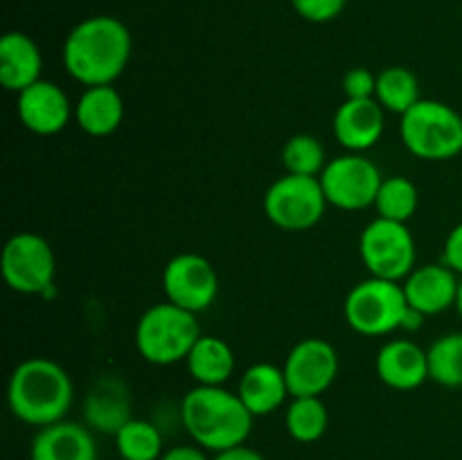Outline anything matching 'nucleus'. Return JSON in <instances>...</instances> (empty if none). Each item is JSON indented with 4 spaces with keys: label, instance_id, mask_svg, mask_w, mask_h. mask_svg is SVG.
Returning <instances> with one entry per match:
<instances>
[{
    "label": "nucleus",
    "instance_id": "3",
    "mask_svg": "<svg viewBox=\"0 0 462 460\" xmlns=\"http://www.w3.org/2000/svg\"><path fill=\"white\" fill-rule=\"evenodd\" d=\"M75 401L70 374L57 361L30 356L14 368L7 386V404L16 419L43 428L66 419Z\"/></svg>",
    "mask_w": 462,
    "mask_h": 460
},
{
    "label": "nucleus",
    "instance_id": "6",
    "mask_svg": "<svg viewBox=\"0 0 462 460\" xmlns=\"http://www.w3.org/2000/svg\"><path fill=\"white\" fill-rule=\"evenodd\" d=\"M406 302L404 287L383 278H365L347 291L343 314L347 325L361 336H386L404 323Z\"/></svg>",
    "mask_w": 462,
    "mask_h": 460
},
{
    "label": "nucleus",
    "instance_id": "26",
    "mask_svg": "<svg viewBox=\"0 0 462 460\" xmlns=\"http://www.w3.org/2000/svg\"><path fill=\"white\" fill-rule=\"evenodd\" d=\"M429 379L445 388H462V332L442 334L427 350Z\"/></svg>",
    "mask_w": 462,
    "mask_h": 460
},
{
    "label": "nucleus",
    "instance_id": "18",
    "mask_svg": "<svg viewBox=\"0 0 462 460\" xmlns=\"http://www.w3.org/2000/svg\"><path fill=\"white\" fill-rule=\"evenodd\" d=\"M43 54L25 32H7L0 39V84L9 93H23L41 79Z\"/></svg>",
    "mask_w": 462,
    "mask_h": 460
},
{
    "label": "nucleus",
    "instance_id": "33",
    "mask_svg": "<svg viewBox=\"0 0 462 460\" xmlns=\"http://www.w3.org/2000/svg\"><path fill=\"white\" fill-rule=\"evenodd\" d=\"M212 460H266V458L260 454V451L253 449V446L239 445V446H233V449L219 451V454L212 455Z\"/></svg>",
    "mask_w": 462,
    "mask_h": 460
},
{
    "label": "nucleus",
    "instance_id": "5",
    "mask_svg": "<svg viewBox=\"0 0 462 460\" xmlns=\"http://www.w3.org/2000/svg\"><path fill=\"white\" fill-rule=\"evenodd\" d=\"M400 133L420 161L442 162L462 153V115L440 99H420L402 115Z\"/></svg>",
    "mask_w": 462,
    "mask_h": 460
},
{
    "label": "nucleus",
    "instance_id": "28",
    "mask_svg": "<svg viewBox=\"0 0 462 460\" xmlns=\"http://www.w3.org/2000/svg\"><path fill=\"white\" fill-rule=\"evenodd\" d=\"M282 165L293 176H320L328 165V153L316 135L298 133L282 147Z\"/></svg>",
    "mask_w": 462,
    "mask_h": 460
},
{
    "label": "nucleus",
    "instance_id": "34",
    "mask_svg": "<svg viewBox=\"0 0 462 460\" xmlns=\"http://www.w3.org/2000/svg\"><path fill=\"white\" fill-rule=\"evenodd\" d=\"M424 323V314H420V311H415L413 307H409L406 309V316H404V323H402V329H409V332H413V329H420Z\"/></svg>",
    "mask_w": 462,
    "mask_h": 460
},
{
    "label": "nucleus",
    "instance_id": "35",
    "mask_svg": "<svg viewBox=\"0 0 462 460\" xmlns=\"http://www.w3.org/2000/svg\"><path fill=\"white\" fill-rule=\"evenodd\" d=\"M456 309H458V314L462 318V278H460V289H458V300H456Z\"/></svg>",
    "mask_w": 462,
    "mask_h": 460
},
{
    "label": "nucleus",
    "instance_id": "29",
    "mask_svg": "<svg viewBox=\"0 0 462 460\" xmlns=\"http://www.w3.org/2000/svg\"><path fill=\"white\" fill-rule=\"evenodd\" d=\"M293 9L300 18L310 23L334 21L346 9L347 0H291Z\"/></svg>",
    "mask_w": 462,
    "mask_h": 460
},
{
    "label": "nucleus",
    "instance_id": "24",
    "mask_svg": "<svg viewBox=\"0 0 462 460\" xmlns=\"http://www.w3.org/2000/svg\"><path fill=\"white\" fill-rule=\"evenodd\" d=\"M374 99L382 104L383 111L404 115L406 111L420 102V81L415 72L404 66H388L377 75Z\"/></svg>",
    "mask_w": 462,
    "mask_h": 460
},
{
    "label": "nucleus",
    "instance_id": "10",
    "mask_svg": "<svg viewBox=\"0 0 462 460\" xmlns=\"http://www.w3.org/2000/svg\"><path fill=\"white\" fill-rule=\"evenodd\" d=\"M329 206L346 212L374 206L383 176L379 167L364 153H350L328 161L319 176Z\"/></svg>",
    "mask_w": 462,
    "mask_h": 460
},
{
    "label": "nucleus",
    "instance_id": "25",
    "mask_svg": "<svg viewBox=\"0 0 462 460\" xmlns=\"http://www.w3.org/2000/svg\"><path fill=\"white\" fill-rule=\"evenodd\" d=\"M113 437L120 460H161L165 454L161 427L149 419L131 418Z\"/></svg>",
    "mask_w": 462,
    "mask_h": 460
},
{
    "label": "nucleus",
    "instance_id": "32",
    "mask_svg": "<svg viewBox=\"0 0 462 460\" xmlns=\"http://www.w3.org/2000/svg\"><path fill=\"white\" fill-rule=\"evenodd\" d=\"M161 460H212L206 454V449H201L199 445H179L165 449V454L161 455Z\"/></svg>",
    "mask_w": 462,
    "mask_h": 460
},
{
    "label": "nucleus",
    "instance_id": "7",
    "mask_svg": "<svg viewBox=\"0 0 462 460\" xmlns=\"http://www.w3.org/2000/svg\"><path fill=\"white\" fill-rule=\"evenodd\" d=\"M328 206L319 176L284 174L264 194L266 219L289 233H305L319 225Z\"/></svg>",
    "mask_w": 462,
    "mask_h": 460
},
{
    "label": "nucleus",
    "instance_id": "1",
    "mask_svg": "<svg viewBox=\"0 0 462 460\" xmlns=\"http://www.w3.org/2000/svg\"><path fill=\"white\" fill-rule=\"evenodd\" d=\"M134 50L120 18L97 14L77 23L63 43V68L81 86H108L126 70Z\"/></svg>",
    "mask_w": 462,
    "mask_h": 460
},
{
    "label": "nucleus",
    "instance_id": "2",
    "mask_svg": "<svg viewBox=\"0 0 462 460\" xmlns=\"http://www.w3.org/2000/svg\"><path fill=\"white\" fill-rule=\"evenodd\" d=\"M251 410L237 392L224 386H194L180 401V424L201 449L219 454L246 445L253 431Z\"/></svg>",
    "mask_w": 462,
    "mask_h": 460
},
{
    "label": "nucleus",
    "instance_id": "13",
    "mask_svg": "<svg viewBox=\"0 0 462 460\" xmlns=\"http://www.w3.org/2000/svg\"><path fill=\"white\" fill-rule=\"evenodd\" d=\"M16 111L23 126L36 135L61 133L75 115L66 90L48 79H39L18 93Z\"/></svg>",
    "mask_w": 462,
    "mask_h": 460
},
{
    "label": "nucleus",
    "instance_id": "11",
    "mask_svg": "<svg viewBox=\"0 0 462 460\" xmlns=\"http://www.w3.org/2000/svg\"><path fill=\"white\" fill-rule=\"evenodd\" d=\"M162 291L171 305L201 314L219 296V275L210 260L199 253H180L162 271Z\"/></svg>",
    "mask_w": 462,
    "mask_h": 460
},
{
    "label": "nucleus",
    "instance_id": "12",
    "mask_svg": "<svg viewBox=\"0 0 462 460\" xmlns=\"http://www.w3.org/2000/svg\"><path fill=\"white\" fill-rule=\"evenodd\" d=\"M291 397H323L338 374V354L325 338H302L282 365Z\"/></svg>",
    "mask_w": 462,
    "mask_h": 460
},
{
    "label": "nucleus",
    "instance_id": "20",
    "mask_svg": "<svg viewBox=\"0 0 462 460\" xmlns=\"http://www.w3.org/2000/svg\"><path fill=\"white\" fill-rule=\"evenodd\" d=\"M237 395L244 401V406L251 410L253 418H264V415L275 413L280 406H284L291 392H289L284 370L262 361V363H253L242 374Z\"/></svg>",
    "mask_w": 462,
    "mask_h": 460
},
{
    "label": "nucleus",
    "instance_id": "22",
    "mask_svg": "<svg viewBox=\"0 0 462 460\" xmlns=\"http://www.w3.org/2000/svg\"><path fill=\"white\" fill-rule=\"evenodd\" d=\"M185 363L197 386H224L235 374L237 361L228 341L212 334H201V338L189 350Z\"/></svg>",
    "mask_w": 462,
    "mask_h": 460
},
{
    "label": "nucleus",
    "instance_id": "15",
    "mask_svg": "<svg viewBox=\"0 0 462 460\" xmlns=\"http://www.w3.org/2000/svg\"><path fill=\"white\" fill-rule=\"evenodd\" d=\"M404 293L409 307L424 316H436L456 307L460 289V275L454 269L440 264L415 266L404 280Z\"/></svg>",
    "mask_w": 462,
    "mask_h": 460
},
{
    "label": "nucleus",
    "instance_id": "14",
    "mask_svg": "<svg viewBox=\"0 0 462 460\" xmlns=\"http://www.w3.org/2000/svg\"><path fill=\"white\" fill-rule=\"evenodd\" d=\"M377 99H346L337 108L332 131L337 143L350 153H364L382 140L386 115Z\"/></svg>",
    "mask_w": 462,
    "mask_h": 460
},
{
    "label": "nucleus",
    "instance_id": "30",
    "mask_svg": "<svg viewBox=\"0 0 462 460\" xmlns=\"http://www.w3.org/2000/svg\"><path fill=\"white\" fill-rule=\"evenodd\" d=\"M377 90V75L368 68H352L343 77V93L346 99H373Z\"/></svg>",
    "mask_w": 462,
    "mask_h": 460
},
{
    "label": "nucleus",
    "instance_id": "23",
    "mask_svg": "<svg viewBox=\"0 0 462 460\" xmlns=\"http://www.w3.org/2000/svg\"><path fill=\"white\" fill-rule=\"evenodd\" d=\"M287 433L300 445H314L329 427L328 406L320 397H291L284 413Z\"/></svg>",
    "mask_w": 462,
    "mask_h": 460
},
{
    "label": "nucleus",
    "instance_id": "17",
    "mask_svg": "<svg viewBox=\"0 0 462 460\" xmlns=\"http://www.w3.org/2000/svg\"><path fill=\"white\" fill-rule=\"evenodd\" d=\"M30 460H97L93 431L70 419L39 428L32 440Z\"/></svg>",
    "mask_w": 462,
    "mask_h": 460
},
{
    "label": "nucleus",
    "instance_id": "19",
    "mask_svg": "<svg viewBox=\"0 0 462 460\" xmlns=\"http://www.w3.org/2000/svg\"><path fill=\"white\" fill-rule=\"evenodd\" d=\"M125 120V99L113 84L88 86L75 104V122L84 133L106 138L116 133Z\"/></svg>",
    "mask_w": 462,
    "mask_h": 460
},
{
    "label": "nucleus",
    "instance_id": "31",
    "mask_svg": "<svg viewBox=\"0 0 462 460\" xmlns=\"http://www.w3.org/2000/svg\"><path fill=\"white\" fill-rule=\"evenodd\" d=\"M442 262L462 278V221L447 235L445 248H442Z\"/></svg>",
    "mask_w": 462,
    "mask_h": 460
},
{
    "label": "nucleus",
    "instance_id": "4",
    "mask_svg": "<svg viewBox=\"0 0 462 460\" xmlns=\"http://www.w3.org/2000/svg\"><path fill=\"white\" fill-rule=\"evenodd\" d=\"M201 338L197 314L171 305L170 300L149 307L135 325V350L147 363L174 365L188 359Z\"/></svg>",
    "mask_w": 462,
    "mask_h": 460
},
{
    "label": "nucleus",
    "instance_id": "21",
    "mask_svg": "<svg viewBox=\"0 0 462 460\" xmlns=\"http://www.w3.org/2000/svg\"><path fill=\"white\" fill-rule=\"evenodd\" d=\"M131 419L129 392L116 379H102L86 395L84 424L90 431L116 436Z\"/></svg>",
    "mask_w": 462,
    "mask_h": 460
},
{
    "label": "nucleus",
    "instance_id": "8",
    "mask_svg": "<svg viewBox=\"0 0 462 460\" xmlns=\"http://www.w3.org/2000/svg\"><path fill=\"white\" fill-rule=\"evenodd\" d=\"M359 255L373 278L402 282L415 269L418 248L409 225L377 216L361 233Z\"/></svg>",
    "mask_w": 462,
    "mask_h": 460
},
{
    "label": "nucleus",
    "instance_id": "27",
    "mask_svg": "<svg viewBox=\"0 0 462 460\" xmlns=\"http://www.w3.org/2000/svg\"><path fill=\"white\" fill-rule=\"evenodd\" d=\"M418 203L420 192L413 180L406 176H391V179H383L382 188H379L374 210L382 219L406 224L418 212Z\"/></svg>",
    "mask_w": 462,
    "mask_h": 460
},
{
    "label": "nucleus",
    "instance_id": "9",
    "mask_svg": "<svg viewBox=\"0 0 462 460\" xmlns=\"http://www.w3.org/2000/svg\"><path fill=\"white\" fill-rule=\"evenodd\" d=\"M5 284L23 296H41L52 289L57 257L48 239L36 233H16L5 244L0 257Z\"/></svg>",
    "mask_w": 462,
    "mask_h": 460
},
{
    "label": "nucleus",
    "instance_id": "16",
    "mask_svg": "<svg viewBox=\"0 0 462 460\" xmlns=\"http://www.w3.org/2000/svg\"><path fill=\"white\" fill-rule=\"evenodd\" d=\"M377 377L388 388L400 392L415 391L429 379V356L427 350L409 338H393L383 343L377 352Z\"/></svg>",
    "mask_w": 462,
    "mask_h": 460
}]
</instances>
